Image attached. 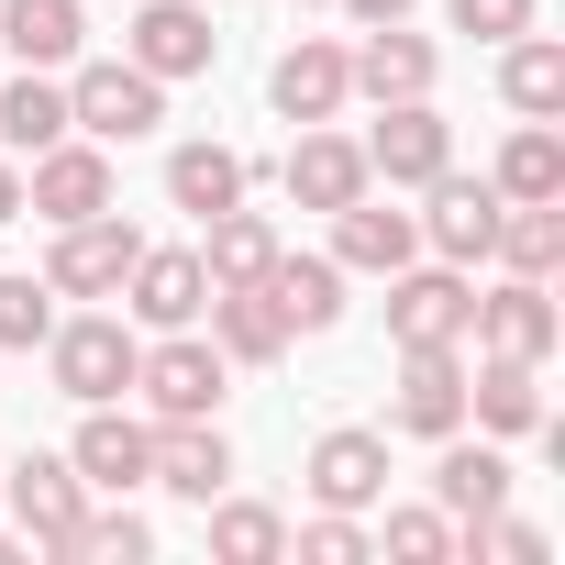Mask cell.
Segmentation results:
<instances>
[{
    "instance_id": "38",
    "label": "cell",
    "mask_w": 565,
    "mask_h": 565,
    "mask_svg": "<svg viewBox=\"0 0 565 565\" xmlns=\"http://www.w3.org/2000/svg\"><path fill=\"white\" fill-rule=\"evenodd\" d=\"M0 222H23V167L0 156Z\"/></svg>"
},
{
    "instance_id": "19",
    "label": "cell",
    "mask_w": 565,
    "mask_h": 565,
    "mask_svg": "<svg viewBox=\"0 0 565 565\" xmlns=\"http://www.w3.org/2000/svg\"><path fill=\"white\" fill-rule=\"evenodd\" d=\"M344 78H355L366 100H433V45L399 34V23H366V45L344 56Z\"/></svg>"
},
{
    "instance_id": "25",
    "label": "cell",
    "mask_w": 565,
    "mask_h": 565,
    "mask_svg": "<svg viewBox=\"0 0 565 565\" xmlns=\"http://www.w3.org/2000/svg\"><path fill=\"white\" fill-rule=\"evenodd\" d=\"M56 134H78V122H67V89H56V67H23L12 89H0V145H12V156H45Z\"/></svg>"
},
{
    "instance_id": "20",
    "label": "cell",
    "mask_w": 565,
    "mask_h": 565,
    "mask_svg": "<svg viewBox=\"0 0 565 565\" xmlns=\"http://www.w3.org/2000/svg\"><path fill=\"white\" fill-rule=\"evenodd\" d=\"M289 200H300V211H344V200H366V145H344V134L300 122V156H289Z\"/></svg>"
},
{
    "instance_id": "5",
    "label": "cell",
    "mask_w": 565,
    "mask_h": 565,
    "mask_svg": "<svg viewBox=\"0 0 565 565\" xmlns=\"http://www.w3.org/2000/svg\"><path fill=\"white\" fill-rule=\"evenodd\" d=\"M134 388H145V411H156V422H200V411H222V344L167 333V344H145Z\"/></svg>"
},
{
    "instance_id": "13",
    "label": "cell",
    "mask_w": 565,
    "mask_h": 565,
    "mask_svg": "<svg viewBox=\"0 0 565 565\" xmlns=\"http://www.w3.org/2000/svg\"><path fill=\"white\" fill-rule=\"evenodd\" d=\"M222 477H233V444H222V422L200 411V422H156V455H145V488H167V499H222Z\"/></svg>"
},
{
    "instance_id": "31",
    "label": "cell",
    "mask_w": 565,
    "mask_h": 565,
    "mask_svg": "<svg viewBox=\"0 0 565 565\" xmlns=\"http://www.w3.org/2000/svg\"><path fill=\"white\" fill-rule=\"evenodd\" d=\"M488 189H499V200H565V145H554V122H521Z\"/></svg>"
},
{
    "instance_id": "36",
    "label": "cell",
    "mask_w": 565,
    "mask_h": 565,
    "mask_svg": "<svg viewBox=\"0 0 565 565\" xmlns=\"http://www.w3.org/2000/svg\"><path fill=\"white\" fill-rule=\"evenodd\" d=\"M455 12V34H477V45H510V34H532V0H444Z\"/></svg>"
},
{
    "instance_id": "3",
    "label": "cell",
    "mask_w": 565,
    "mask_h": 565,
    "mask_svg": "<svg viewBox=\"0 0 565 565\" xmlns=\"http://www.w3.org/2000/svg\"><path fill=\"white\" fill-rule=\"evenodd\" d=\"M145 233L122 211H89V222H56V255H45V289L56 300H122V277H134Z\"/></svg>"
},
{
    "instance_id": "2",
    "label": "cell",
    "mask_w": 565,
    "mask_h": 565,
    "mask_svg": "<svg viewBox=\"0 0 565 565\" xmlns=\"http://www.w3.org/2000/svg\"><path fill=\"white\" fill-rule=\"evenodd\" d=\"M67 122H78L89 145H134V134L167 122V78H145L134 56H100V67L67 78Z\"/></svg>"
},
{
    "instance_id": "39",
    "label": "cell",
    "mask_w": 565,
    "mask_h": 565,
    "mask_svg": "<svg viewBox=\"0 0 565 565\" xmlns=\"http://www.w3.org/2000/svg\"><path fill=\"white\" fill-rule=\"evenodd\" d=\"M344 12H355V23H399V12H411V0H344Z\"/></svg>"
},
{
    "instance_id": "23",
    "label": "cell",
    "mask_w": 565,
    "mask_h": 565,
    "mask_svg": "<svg viewBox=\"0 0 565 565\" xmlns=\"http://www.w3.org/2000/svg\"><path fill=\"white\" fill-rule=\"evenodd\" d=\"M499 499H510V466H499L488 444H455V433H444V466H433V510L466 532V521H488Z\"/></svg>"
},
{
    "instance_id": "4",
    "label": "cell",
    "mask_w": 565,
    "mask_h": 565,
    "mask_svg": "<svg viewBox=\"0 0 565 565\" xmlns=\"http://www.w3.org/2000/svg\"><path fill=\"white\" fill-rule=\"evenodd\" d=\"M444 167H455V134H444V111H433V100H377L366 178H388V189H433Z\"/></svg>"
},
{
    "instance_id": "22",
    "label": "cell",
    "mask_w": 565,
    "mask_h": 565,
    "mask_svg": "<svg viewBox=\"0 0 565 565\" xmlns=\"http://www.w3.org/2000/svg\"><path fill=\"white\" fill-rule=\"evenodd\" d=\"M211 344H222V366H277L289 355V322L266 311V289H211Z\"/></svg>"
},
{
    "instance_id": "17",
    "label": "cell",
    "mask_w": 565,
    "mask_h": 565,
    "mask_svg": "<svg viewBox=\"0 0 565 565\" xmlns=\"http://www.w3.org/2000/svg\"><path fill=\"white\" fill-rule=\"evenodd\" d=\"M311 499L322 510H377L388 499V433H322L311 444Z\"/></svg>"
},
{
    "instance_id": "9",
    "label": "cell",
    "mask_w": 565,
    "mask_h": 565,
    "mask_svg": "<svg viewBox=\"0 0 565 565\" xmlns=\"http://www.w3.org/2000/svg\"><path fill=\"white\" fill-rule=\"evenodd\" d=\"M466 311H477L466 266H399L388 277V333L399 344H466Z\"/></svg>"
},
{
    "instance_id": "40",
    "label": "cell",
    "mask_w": 565,
    "mask_h": 565,
    "mask_svg": "<svg viewBox=\"0 0 565 565\" xmlns=\"http://www.w3.org/2000/svg\"><path fill=\"white\" fill-rule=\"evenodd\" d=\"M23 554H34V543H12V532H0V565H23Z\"/></svg>"
},
{
    "instance_id": "29",
    "label": "cell",
    "mask_w": 565,
    "mask_h": 565,
    "mask_svg": "<svg viewBox=\"0 0 565 565\" xmlns=\"http://www.w3.org/2000/svg\"><path fill=\"white\" fill-rule=\"evenodd\" d=\"M167 200L200 211V222L233 211V200H244V156H233V145H178V156H167Z\"/></svg>"
},
{
    "instance_id": "37",
    "label": "cell",
    "mask_w": 565,
    "mask_h": 565,
    "mask_svg": "<svg viewBox=\"0 0 565 565\" xmlns=\"http://www.w3.org/2000/svg\"><path fill=\"white\" fill-rule=\"evenodd\" d=\"M300 554H311V565H366V532H355V510H322V521L300 532Z\"/></svg>"
},
{
    "instance_id": "8",
    "label": "cell",
    "mask_w": 565,
    "mask_h": 565,
    "mask_svg": "<svg viewBox=\"0 0 565 565\" xmlns=\"http://www.w3.org/2000/svg\"><path fill=\"white\" fill-rule=\"evenodd\" d=\"M388 422L422 433V444L466 433V366H455V344H399V399H388Z\"/></svg>"
},
{
    "instance_id": "14",
    "label": "cell",
    "mask_w": 565,
    "mask_h": 565,
    "mask_svg": "<svg viewBox=\"0 0 565 565\" xmlns=\"http://www.w3.org/2000/svg\"><path fill=\"white\" fill-rule=\"evenodd\" d=\"M255 289H266V311L289 322V333H333L344 322V266L333 255H289V244H277Z\"/></svg>"
},
{
    "instance_id": "6",
    "label": "cell",
    "mask_w": 565,
    "mask_h": 565,
    "mask_svg": "<svg viewBox=\"0 0 565 565\" xmlns=\"http://www.w3.org/2000/svg\"><path fill=\"white\" fill-rule=\"evenodd\" d=\"M122 300H134V322H145V333H189V322L211 311V266H200L189 244H145V255H134V277H122Z\"/></svg>"
},
{
    "instance_id": "34",
    "label": "cell",
    "mask_w": 565,
    "mask_h": 565,
    "mask_svg": "<svg viewBox=\"0 0 565 565\" xmlns=\"http://www.w3.org/2000/svg\"><path fill=\"white\" fill-rule=\"evenodd\" d=\"M45 333H56V289L45 277H0V355H23Z\"/></svg>"
},
{
    "instance_id": "7",
    "label": "cell",
    "mask_w": 565,
    "mask_h": 565,
    "mask_svg": "<svg viewBox=\"0 0 565 565\" xmlns=\"http://www.w3.org/2000/svg\"><path fill=\"white\" fill-rule=\"evenodd\" d=\"M0 499H12V521H23L34 554H67V532H78V510H89V488H78L67 455H23L12 477H0Z\"/></svg>"
},
{
    "instance_id": "11",
    "label": "cell",
    "mask_w": 565,
    "mask_h": 565,
    "mask_svg": "<svg viewBox=\"0 0 565 565\" xmlns=\"http://www.w3.org/2000/svg\"><path fill=\"white\" fill-rule=\"evenodd\" d=\"M23 211H45V222H89V211H111V156L78 145V134H56V145L34 156V178H23Z\"/></svg>"
},
{
    "instance_id": "28",
    "label": "cell",
    "mask_w": 565,
    "mask_h": 565,
    "mask_svg": "<svg viewBox=\"0 0 565 565\" xmlns=\"http://www.w3.org/2000/svg\"><path fill=\"white\" fill-rule=\"evenodd\" d=\"M499 89H510V111H521V122H554V111H565V45H554V34H510Z\"/></svg>"
},
{
    "instance_id": "32",
    "label": "cell",
    "mask_w": 565,
    "mask_h": 565,
    "mask_svg": "<svg viewBox=\"0 0 565 565\" xmlns=\"http://www.w3.org/2000/svg\"><path fill=\"white\" fill-rule=\"evenodd\" d=\"M211 554H222V565H277V554H289V521L255 510V499H222V510H211Z\"/></svg>"
},
{
    "instance_id": "24",
    "label": "cell",
    "mask_w": 565,
    "mask_h": 565,
    "mask_svg": "<svg viewBox=\"0 0 565 565\" xmlns=\"http://www.w3.org/2000/svg\"><path fill=\"white\" fill-rule=\"evenodd\" d=\"M466 411H477L488 433H543V366H521V355H488V366L466 377Z\"/></svg>"
},
{
    "instance_id": "21",
    "label": "cell",
    "mask_w": 565,
    "mask_h": 565,
    "mask_svg": "<svg viewBox=\"0 0 565 565\" xmlns=\"http://www.w3.org/2000/svg\"><path fill=\"white\" fill-rule=\"evenodd\" d=\"M266 89H277V111H289V122H333V111L355 100V78H344V45H311V34H300L289 56H277V78H266Z\"/></svg>"
},
{
    "instance_id": "35",
    "label": "cell",
    "mask_w": 565,
    "mask_h": 565,
    "mask_svg": "<svg viewBox=\"0 0 565 565\" xmlns=\"http://www.w3.org/2000/svg\"><path fill=\"white\" fill-rule=\"evenodd\" d=\"M388 554H399V565H444V554H455V521H444V510H388Z\"/></svg>"
},
{
    "instance_id": "1",
    "label": "cell",
    "mask_w": 565,
    "mask_h": 565,
    "mask_svg": "<svg viewBox=\"0 0 565 565\" xmlns=\"http://www.w3.org/2000/svg\"><path fill=\"white\" fill-rule=\"evenodd\" d=\"M45 366H56V388H67L78 411H89V399H134L145 333L111 322V311H89V322H56V333H45Z\"/></svg>"
},
{
    "instance_id": "27",
    "label": "cell",
    "mask_w": 565,
    "mask_h": 565,
    "mask_svg": "<svg viewBox=\"0 0 565 565\" xmlns=\"http://www.w3.org/2000/svg\"><path fill=\"white\" fill-rule=\"evenodd\" d=\"M0 45L23 67H78V0H0Z\"/></svg>"
},
{
    "instance_id": "15",
    "label": "cell",
    "mask_w": 565,
    "mask_h": 565,
    "mask_svg": "<svg viewBox=\"0 0 565 565\" xmlns=\"http://www.w3.org/2000/svg\"><path fill=\"white\" fill-rule=\"evenodd\" d=\"M211 56H222L211 12H189V0H145V12H134V67L145 78H200Z\"/></svg>"
},
{
    "instance_id": "10",
    "label": "cell",
    "mask_w": 565,
    "mask_h": 565,
    "mask_svg": "<svg viewBox=\"0 0 565 565\" xmlns=\"http://www.w3.org/2000/svg\"><path fill=\"white\" fill-rule=\"evenodd\" d=\"M466 333H477L488 355H521V366H543L565 322H554V289H543V277H499V289L466 311Z\"/></svg>"
},
{
    "instance_id": "18",
    "label": "cell",
    "mask_w": 565,
    "mask_h": 565,
    "mask_svg": "<svg viewBox=\"0 0 565 565\" xmlns=\"http://www.w3.org/2000/svg\"><path fill=\"white\" fill-rule=\"evenodd\" d=\"M422 255V222L388 211V200H344L333 211V266H366V277H399Z\"/></svg>"
},
{
    "instance_id": "26",
    "label": "cell",
    "mask_w": 565,
    "mask_h": 565,
    "mask_svg": "<svg viewBox=\"0 0 565 565\" xmlns=\"http://www.w3.org/2000/svg\"><path fill=\"white\" fill-rule=\"evenodd\" d=\"M266 255H277V222L266 211H211V244H200V266H211V289H255L266 277Z\"/></svg>"
},
{
    "instance_id": "12",
    "label": "cell",
    "mask_w": 565,
    "mask_h": 565,
    "mask_svg": "<svg viewBox=\"0 0 565 565\" xmlns=\"http://www.w3.org/2000/svg\"><path fill=\"white\" fill-rule=\"evenodd\" d=\"M145 455H156V433H145L134 411L89 399V422H78V444H67L78 488H89V499H122V488H145Z\"/></svg>"
},
{
    "instance_id": "33",
    "label": "cell",
    "mask_w": 565,
    "mask_h": 565,
    "mask_svg": "<svg viewBox=\"0 0 565 565\" xmlns=\"http://www.w3.org/2000/svg\"><path fill=\"white\" fill-rule=\"evenodd\" d=\"M67 554H89V565H145V554H156V532H145L134 510H78Z\"/></svg>"
},
{
    "instance_id": "30",
    "label": "cell",
    "mask_w": 565,
    "mask_h": 565,
    "mask_svg": "<svg viewBox=\"0 0 565 565\" xmlns=\"http://www.w3.org/2000/svg\"><path fill=\"white\" fill-rule=\"evenodd\" d=\"M499 255H510V277H554L565 266V200H499Z\"/></svg>"
},
{
    "instance_id": "16",
    "label": "cell",
    "mask_w": 565,
    "mask_h": 565,
    "mask_svg": "<svg viewBox=\"0 0 565 565\" xmlns=\"http://www.w3.org/2000/svg\"><path fill=\"white\" fill-rule=\"evenodd\" d=\"M422 233H433V255H444V266H477V255H499V189L444 167V178H433V222H422Z\"/></svg>"
}]
</instances>
